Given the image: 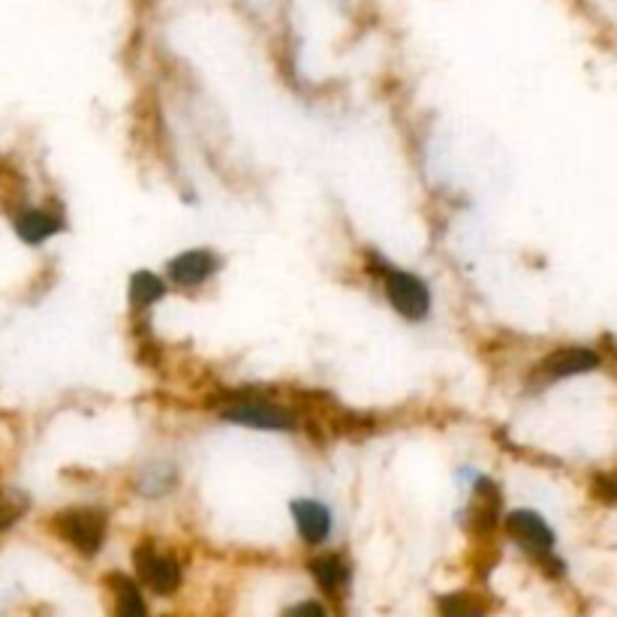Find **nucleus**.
<instances>
[{
	"label": "nucleus",
	"instance_id": "obj_18",
	"mask_svg": "<svg viewBox=\"0 0 617 617\" xmlns=\"http://www.w3.org/2000/svg\"><path fill=\"white\" fill-rule=\"evenodd\" d=\"M280 617H326V605L316 600H302V603L287 605Z\"/></svg>",
	"mask_w": 617,
	"mask_h": 617
},
{
	"label": "nucleus",
	"instance_id": "obj_7",
	"mask_svg": "<svg viewBox=\"0 0 617 617\" xmlns=\"http://www.w3.org/2000/svg\"><path fill=\"white\" fill-rule=\"evenodd\" d=\"M133 569H136V581L142 588H148L157 596H172L184 581L178 557L157 548L152 540H142L133 548Z\"/></svg>",
	"mask_w": 617,
	"mask_h": 617
},
{
	"label": "nucleus",
	"instance_id": "obj_10",
	"mask_svg": "<svg viewBox=\"0 0 617 617\" xmlns=\"http://www.w3.org/2000/svg\"><path fill=\"white\" fill-rule=\"evenodd\" d=\"M290 516L292 528L299 533V540L307 548H319L326 545L331 530H335V516H331V506L319 497H292L290 500Z\"/></svg>",
	"mask_w": 617,
	"mask_h": 617
},
{
	"label": "nucleus",
	"instance_id": "obj_15",
	"mask_svg": "<svg viewBox=\"0 0 617 617\" xmlns=\"http://www.w3.org/2000/svg\"><path fill=\"white\" fill-rule=\"evenodd\" d=\"M437 615L440 617H488L492 603L479 591H452L437 596Z\"/></svg>",
	"mask_w": 617,
	"mask_h": 617
},
{
	"label": "nucleus",
	"instance_id": "obj_9",
	"mask_svg": "<svg viewBox=\"0 0 617 617\" xmlns=\"http://www.w3.org/2000/svg\"><path fill=\"white\" fill-rule=\"evenodd\" d=\"M504 530L506 536L516 542L521 552H528L536 564H540L542 557L555 555V530L533 509H512V512H506Z\"/></svg>",
	"mask_w": 617,
	"mask_h": 617
},
{
	"label": "nucleus",
	"instance_id": "obj_1",
	"mask_svg": "<svg viewBox=\"0 0 617 617\" xmlns=\"http://www.w3.org/2000/svg\"><path fill=\"white\" fill-rule=\"evenodd\" d=\"M362 268H365L367 280L377 287L383 302L389 304V311L398 319L410 323V326H422L434 316V290L419 271L395 265L377 247L362 251Z\"/></svg>",
	"mask_w": 617,
	"mask_h": 617
},
{
	"label": "nucleus",
	"instance_id": "obj_11",
	"mask_svg": "<svg viewBox=\"0 0 617 617\" xmlns=\"http://www.w3.org/2000/svg\"><path fill=\"white\" fill-rule=\"evenodd\" d=\"M169 283H166L164 271H154V268H136L130 280H126V304H130V314L142 319L148 316L160 302H166L169 295Z\"/></svg>",
	"mask_w": 617,
	"mask_h": 617
},
{
	"label": "nucleus",
	"instance_id": "obj_12",
	"mask_svg": "<svg viewBox=\"0 0 617 617\" xmlns=\"http://www.w3.org/2000/svg\"><path fill=\"white\" fill-rule=\"evenodd\" d=\"M307 569L314 576L316 588L331 596V600H343L350 593V581H353V567L347 564V557L338 552H323L307 560Z\"/></svg>",
	"mask_w": 617,
	"mask_h": 617
},
{
	"label": "nucleus",
	"instance_id": "obj_3",
	"mask_svg": "<svg viewBox=\"0 0 617 617\" xmlns=\"http://www.w3.org/2000/svg\"><path fill=\"white\" fill-rule=\"evenodd\" d=\"M49 530L76 555L97 557L109 536V512L102 506H63L49 518Z\"/></svg>",
	"mask_w": 617,
	"mask_h": 617
},
{
	"label": "nucleus",
	"instance_id": "obj_6",
	"mask_svg": "<svg viewBox=\"0 0 617 617\" xmlns=\"http://www.w3.org/2000/svg\"><path fill=\"white\" fill-rule=\"evenodd\" d=\"M596 367H600V353H593L588 347H560V350L542 355L540 362L530 367L524 386H528V391H545L569 377L591 374Z\"/></svg>",
	"mask_w": 617,
	"mask_h": 617
},
{
	"label": "nucleus",
	"instance_id": "obj_17",
	"mask_svg": "<svg viewBox=\"0 0 617 617\" xmlns=\"http://www.w3.org/2000/svg\"><path fill=\"white\" fill-rule=\"evenodd\" d=\"M591 494L605 506H617V473H596L591 482Z\"/></svg>",
	"mask_w": 617,
	"mask_h": 617
},
{
	"label": "nucleus",
	"instance_id": "obj_13",
	"mask_svg": "<svg viewBox=\"0 0 617 617\" xmlns=\"http://www.w3.org/2000/svg\"><path fill=\"white\" fill-rule=\"evenodd\" d=\"M102 584L109 593V617H148V603L140 581L124 572H109Z\"/></svg>",
	"mask_w": 617,
	"mask_h": 617
},
{
	"label": "nucleus",
	"instance_id": "obj_16",
	"mask_svg": "<svg viewBox=\"0 0 617 617\" xmlns=\"http://www.w3.org/2000/svg\"><path fill=\"white\" fill-rule=\"evenodd\" d=\"M27 509H31V497H27L25 492H19V488H3V492H0V533L15 528V524L27 516Z\"/></svg>",
	"mask_w": 617,
	"mask_h": 617
},
{
	"label": "nucleus",
	"instance_id": "obj_8",
	"mask_svg": "<svg viewBox=\"0 0 617 617\" xmlns=\"http://www.w3.org/2000/svg\"><path fill=\"white\" fill-rule=\"evenodd\" d=\"M13 217L15 239L27 244V247H43L51 239H58L66 229V215L61 205H31L22 202L19 208L10 211Z\"/></svg>",
	"mask_w": 617,
	"mask_h": 617
},
{
	"label": "nucleus",
	"instance_id": "obj_2",
	"mask_svg": "<svg viewBox=\"0 0 617 617\" xmlns=\"http://www.w3.org/2000/svg\"><path fill=\"white\" fill-rule=\"evenodd\" d=\"M215 416L235 428L259 434H299L304 416L295 403H287L263 389H227L215 398Z\"/></svg>",
	"mask_w": 617,
	"mask_h": 617
},
{
	"label": "nucleus",
	"instance_id": "obj_5",
	"mask_svg": "<svg viewBox=\"0 0 617 617\" xmlns=\"http://www.w3.org/2000/svg\"><path fill=\"white\" fill-rule=\"evenodd\" d=\"M461 473H464L461 482H467V488H470V500L464 509L467 530L476 540H488L504 521L500 518L504 516V492L488 473H479V470H461Z\"/></svg>",
	"mask_w": 617,
	"mask_h": 617
},
{
	"label": "nucleus",
	"instance_id": "obj_4",
	"mask_svg": "<svg viewBox=\"0 0 617 617\" xmlns=\"http://www.w3.org/2000/svg\"><path fill=\"white\" fill-rule=\"evenodd\" d=\"M223 268H227V259L215 247H187V251H178L166 259L164 278L169 290L193 295V292L205 290L211 280H217Z\"/></svg>",
	"mask_w": 617,
	"mask_h": 617
},
{
	"label": "nucleus",
	"instance_id": "obj_14",
	"mask_svg": "<svg viewBox=\"0 0 617 617\" xmlns=\"http://www.w3.org/2000/svg\"><path fill=\"white\" fill-rule=\"evenodd\" d=\"M178 485V467L164 458H154L148 464L140 467L136 473V492L145 497H164Z\"/></svg>",
	"mask_w": 617,
	"mask_h": 617
}]
</instances>
